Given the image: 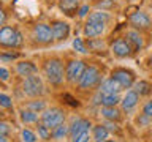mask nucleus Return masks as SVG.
<instances>
[{
	"mask_svg": "<svg viewBox=\"0 0 152 142\" xmlns=\"http://www.w3.org/2000/svg\"><path fill=\"white\" fill-rule=\"evenodd\" d=\"M43 71H45V76H46L48 82L51 85L59 87V85L64 84L65 68H64V62H62L59 57H51L49 60H46L45 66H43Z\"/></svg>",
	"mask_w": 152,
	"mask_h": 142,
	"instance_id": "obj_1",
	"label": "nucleus"
},
{
	"mask_svg": "<svg viewBox=\"0 0 152 142\" xmlns=\"http://www.w3.org/2000/svg\"><path fill=\"white\" fill-rule=\"evenodd\" d=\"M100 84H102V73H100V70L94 65L86 66L84 73H83V76H81V79L78 82V88L90 90V88L100 87Z\"/></svg>",
	"mask_w": 152,
	"mask_h": 142,
	"instance_id": "obj_2",
	"label": "nucleus"
},
{
	"mask_svg": "<svg viewBox=\"0 0 152 142\" xmlns=\"http://www.w3.org/2000/svg\"><path fill=\"white\" fill-rule=\"evenodd\" d=\"M65 118H66V114H65L64 109L46 107L40 115V122L43 125H46L49 130H54V128H57L59 125H62V123H65Z\"/></svg>",
	"mask_w": 152,
	"mask_h": 142,
	"instance_id": "obj_3",
	"label": "nucleus"
},
{
	"mask_svg": "<svg viewBox=\"0 0 152 142\" xmlns=\"http://www.w3.org/2000/svg\"><path fill=\"white\" fill-rule=\"evenodd\" d=\"M22 92H24V95H27V96H30V98L41 96V95L45 93V84H43V79L38 76V73L24 78Z\"/></svg>",
	"mask_w": 152,
	"mask_h": 142,
	"instance_id": "obj_4",
	"label": "nucleus"
},
{
	"mask_svg": "<svg viewBox=\"0 0 152 142\" xmlns=\"http://www.w3.org/2000/svg\"><path fill=\"white\" fill-rule=\"evenodd\" d=\"M22 33L14 27L3 25L0 28V46L3 47H19L22 44Z\"/></svg>",
	"mask_w": 152,
	"mask_h": 142,
	"instance_id": "obj_5",
	"label": "nucleus"
},
{
	"mask_svg": "<svg viewBox=\"0 0 152 142\" xmlns=\"http://www.w3.org/2000/svg\"><path fill=\"white\" fill-rule=\"evenodd\" d=\"M109 78H113L116 82H119V85L124 90L132 88L136 82V74L135 71H132L130 68H124V66H119V68H114L109 74Z\"/></svg>",
	"mask_w": 152,
	"mask_h": 142,
	"instance_id": "obj_6",
	"label": "nucleus"
},
{
	"mask_svg": "<svg viewBox=\"0 0 152 142\" xmlns=\"http://www.w3.org/2000/svg\"><path fill=\"white\" fill-rule=\"evenodd\" d=\"M84 70H86V63L83 60L79 59L68 60V63L65 65V80L68 84H78Z\"/></svg>",
	"mask_w": 152,
	"mask_h": 142,
	"instance_id": "obj_7",
	"label": "nucleus"
},
{
	"mask_svg": "<svg viewBox=\"0 0 152 142\" xmlns=\"http://www.w3.org/2000/svg\"><path fill=\"white\" fill-rule=\"evenodd\" d=\"M32 36L33 40L40 44H51L54 41V36H52V30H51V25L48 24H35L32 28Z\"/></svg>",
	"mask_w": 152,
	"mask_h": 142,
	"instance_id": "obj_8",
	"label": "nucleus"
},
{
	"mask_svg": "<svg viewBox=\"0 0 152 142\" xmlns=\"http://www.w3.org/2000/svg\"><path fill=\"white\" fill-rule=\"evenodd\" d=\"M109 51H111V54L116 57V59H128V57L135 52L133 47L130 46V43H128L125 38H117L116 41H113Z\"/></svg>",
	"mask_w": 152,
	"mask_h": 142,
	"instance_id": "obj_9",
	"label": "nucleus"
},
{
	"mask_svg": "<svg viewBox=\"0 0 152 142\" xmlns=\"http://www.w3.org/2000/svg\"><path fill=\"white\" fill-rule=\"evenodd\" d=\"M51 30H52V36H54L56 43H64L68 40L70 36V24L65 21H60V19H56V21L51 22Z\"/></svg>",
	"mask_w": 152,
	"mask_h": 142,
	"instance_id": "obj_10",
	"label": "nucleus"
},
{
	"mask_svg": "<svg viewBox=\"0 0 152 142\" xmlns=\"http://www.w3.org/2000/svg\"><path fill=\"white\" fill-rule=\"evenodd\" d=\"M130 25L136 30H147L152 25V19L144 11H135L130 14Z\"/></svg>",
	"mask_w": 152,
	"mask_h": 142,
	"instance_id": "obj_11",
	"label": "nucleus"
},
{
	"mask_svg": "<svg viewBox=\"0 0 152 142\" xmlns=\"http://www.w3.org/2000/svg\"><path fill=\"white\" fill-rule=\"evenodd\" d=\"M140 95H138L133 88H128L125 90V93H124V96L121 98V107H122V111L124 112H130L133 111L136 106H138V103H140Z\"/></svg>",
	"mask_w": 152,
	"mask_h": 142,
	"instance_id": "obj_12",
	"label": "nucleus"
},
{
	"mask_svg": "<svg viewBox=\"0 0 152 142\" xmlns=\"http://www.w3.org/2000/svg\"><path fill=\"white\" fill-rule=\"evenodd\" d=\"M104 30H106V24L102 22H94V21H86L84 27H83V33L86 38H98L102 36Z\"/></svg>",
	"mask_w": 152,
	"mask_h": 142,
	"instance_id": "obj_13",
	"label": "nucleus"
},
{
	"mask_svg": "<svg viewBox=\"0 0 152 142\" xmlns=\"http://www.w3.org/2000/svg\"><path fill=\"white\" fill-rule=\"evenodd\" d=\"M125 40L130 43V46L133 47V51H141L144 47V38L140 33V30L136 28H130L125 33Z\"/></svg>",
	"mask_w": 152,
	"mask_h": 142,
	"instance_id": "obj_14",
	"label": "nucleus"
},
{
	"mask_svg": "<svg viewBox=\"0 0 152 142\" xmlns=\"http://www.w3.org/2000/svg\"><path fill=\"white\" fill-rule=\"evenodd\" d=\"M98 92L100 93H111V95H119L121 92H124V88L119 85V82H116L113 78H106L102 80L98 87Z\"/></svg>",
	"mask_w": 152,
	"mask_h": 142,
	"instance_id": "obj_15",
	"label": "nucleus"
},
{
	"mask_svg": "<svg viewBox=\"0 0 152 142\" xmlns=\"http://www.w3.org/2000/svg\"><path fill=\"white\" fill-rule=\"evenodd\" d=\"M86 130H92V123H90V120H87V118H73V122H71L70 125V139L73 136H76L78 133H83Z\"/></svg>",
	"mask_w": 152,
	"mask_h": 142,
	"instance_id": "obj_16",
	"label": "nucleus"
},
{
	"mask_svg": "<svg viewBox=\"0 0 152 142\" xmlns=\"http://www.w3.org/2000/svg\"><path fill=\"white\" fill-rule=\"evenodd\" d=\"M121 95H111V93H100L98 92V103L102 107H114L121 104Z\"/></svg>",
	"mask_w": 152,
	"mask_h": 142,
	"instance_id": "obj_17",
	"label": "nucleus"
},
{
	"mask_svg": "<svg viewBox=\"0 0 152 142\" xmlns=\"http://www.w3.org/2000/svg\"><path fill=\"white\" fill-rule=\"evenodd\" d=\"M100 114L104 120H109V122H121L122 120V111L119 109L117 106L114 107H102L100 109Z\"/></svg>",
	"mask_w": 152,
	"mask_h": 142,
	"instance_id": "obj_18",
	"label": "nucleus"
},
{
	"mask_svg": "<svg viewBox=\"0 0 152 142\" xmlns=\"http://www.w3.org/2000/svg\"><path fill=\"white\" fill-rule=\"evenodd\" d=\"M16 71H18L19 76L27 78V76L37 74L38 73V68L32 63V62H19V63H16Z\"/></svg>",
	"mask_w": 152,
	"mask_h": 142,
	"instance_id": "obj_19",
	"label": "nucleus"
},
{
	"mask_svg": "<svg viewBox=\"0 0 152 142\" xmlns=\"http://www.w3.org/2000/svg\"><path fill=\"white\" fill-rule=\"evenodd\" d=\"M19 118H21L22 123H26V125H32V123H38V112L32 111V109H21L19 111Z\"/></svg>",
	"mask_w": 152,
	"mask_h": 142,
	"instance_id": "obj_20",
	"label": "nucleus"
},
{
	"mask_svg": "<svg viewBox=\"0 0 152 142\" xmlns=\"http://www.w3.org/2000/svg\"><path fill=\"white\" fill-rule=\"evenodd\" d=\"M79 7H81V5H79V0H59V8H60L65 14L78 13Z\"/></svg>",
	"mask_w": 152,
	"mask_h": 142,
	"instance_id": "obj_21",
	"label": "nucleus"
},
{
	"mask_svg": "<svg viewBox=\"0 0 152 142\" xmlns=\"http://www.w3.org/2000/svg\"><path fill=\"white\" fill-rule=\"evenodd\" d=\"M132 88L135 90L140 96H147V95L152 93V84L149 80H136Z\"/></svg>",
	"mask_w": 152,
	"mask_h": 142,
	"instance_id": "obj_22",
	"label": "nucleus"
},
{
	"mask_svg": "<svg viewBox=\"0 0 152 142\" xmlns=\"http://www.w3.org/2000/svg\"><path fill=\"white\" fill-rule=\"evenodd\" d=\"M92 139H94V142L95 141H104V139H108L109 137V130L104 125H94L92 126Z\"/></svg>",
	"mask_w": 152,
	"mask_h": 142,
	"instance_id": "obj_23",
	"label": "nucleus"
},
{
	"mask_svg": "<svg viewBox=\"0 0 152 142\" xmlns=\"http://www.w3.org/2000/svg\"><path fill=\"white\" fill-rule=\"evenodd\" d=\"M87 21H94V22H102V24H108L111 21V14L103 9H97V11L90 13L87 16Z\"/></svg>",
	"mask_w": 152,
	"mask_h": 142,
	"instance_id": "obj_24",
	"label": "nucleus"
},
{
	"mask_svg": "<svg viewBox=\"0 0 152 142\" xmlns=\"http://www.w3.org/2000/svg\"><path fill=\"white\" fill-rule=\"evenodd\" d=\"M66 136H70V126L65 125V123H62V125H59L57 128L52 130V137H54L56 141H60Z\"/></svg>",
	"mask_w": 152,
	"mask_h": 142,
	"instance_id": "obj_25",
	"label": "nucleus"
},
{
	"mask_svg": "<svg viewBox=\"0 0 152 142\" xmlns=\"http://www.w3.org/2000/svg\"><path fill=\"white\" fill-rule=\"evenodd\" d=\"M37 133H38V139H43V141H49L52 136V130H49L46 125H43L41 122L37 126Z\"/></svg>",
	"mask_w": 152,
	"mask_h": 142,
	"instance_id": "obj_26",
	"label": "nucleus"
},
{
	"mask_svg": "<svg viewBox=\"0 0 152 142\" xmlns=\"http://www.w3.org/2000/svg\"><path fill=\"white\" fill-rule=\"evenodd\" d=\"M90 139H92V131H90V130H86V131L78 133L76 136H73L70 141H71V142H89Z\"/></svg>",
	"mask_w": 152,
	"mask_h": 142,
	"instance_id": "obj_27",
	"label": "nucleus"
},
{
	"mask_svg": "<svg viewBox=\"0 0 152 142\" xmlns=\"http://www.w3.org/2000/svg\"><path fill=\"white\" fill-rule=\"evenodd\" d=\"M26 107H28V109H32V111H35V112H38V114H41L43 111L46 109V103L45 101H38V99H35V101H30L27 104Z\"/></svg>",
	"mask_w": 152,
	"mask_h": 142,
	"instance_id": "obj_28",
	"label": "nucleus"
},
{
	"mask_svg": "<svg viewBox=\"0 0 152 142\" xmlns=\"http://www.w3.org/2000/svg\"><path fill=\"white\" fill-rule=\"evenodd\" d=\"M73 49L76 52H79V54H87V46H86V43L81 38H75L73 40Z\"/></svg>",
	"mask_w": 152,
	"mask_h": 142,
	"instance_id": "obj_29",
	"label": "nucleus"
},
{
	"mask_svg": "<svg viewBox=\"0 0 152 142\" xmlns=\"http://www.w3.org/2000/svg\"><path fill=\"white\" fill-rule=\"evenodd\" d=\"M37 139H38L37 133H33L28 128H24L22 130V141L24 142H37Z\"/></svg>",
	"mask_w": 152,
	"mask_h": 142,
	"instance_id": "obj_30",
	"label": "nucleus"
},
{
	"mask_svg": "<svg viewBox=\"0 0 152 142\" xmlns=\"http://www.w3.org/2000/svg\"><path fill=\"white\" fill-rule=\"evenodd\" d=\"M0 107H5V109L13 107V101H11V98H10L8 95L0 93Z\"/></svg>",
	"mask_w": 152,
	"mask_h": 142,
	"instance_id": "obj_31",
	"label": "nucleus"
},
{
	"mask_svg": "<svg viewBox=\"0 0 152 142\" xmlns=\"http://www.w3.org/2000/svg\"><path fill=\"white\" fill-rule=\"evenodd\" d=\"M141 114L144 117H147V118H152V99H149L144 106H142V111H141Z\"/></svg>",
	"mask_w": 152,
	"mask_h": 142,
	"instance_id": "obj_32",
	"label": "nucleus"
},
{
	"mask_svg": "<svg viewBox=\"0 0 152 142\" xmlns=\"http://www.w3.org/2000/svg\"><path fill=\"white\" fill-rule=\"evenodd\" d=\"M89 13H90V7L89 5H81L79 9H78V17H87L89 16Z\"/></svg>",
	"mask_w": 152,
	"mask_h": 142,
	"instance_id": "obj_33",
	"label": "nucleus"
},
{
	"mask_svg": "<svg viewBox=\"0 0 152 142\" xmlns=\"http://www.w3.org/2000/svg\"><path fill=\"white\" fill-rule=\"evenodd\" d=\"M113 5H114L113 0H102L100 3H97V8H98V9H103V11H108V9L111 8Z\"/></svg>",
	"mask_w": 152,
	"mask_h": 142,
	"instance_id": "obj_34",
	"label": "nucleus"
},
{
	"mask_svg": "<svg viewBox=\"0 0 152 142\" xmlns=\"http://www.w3.org/2000/svg\"><path fill=\"white\" fill-rule=\"evenodd\" d=\"M10 131H11V126L5 122H0V136H8Z\"/></svg>",
	"mask_w": 152,
	"mask_h": 142,
	"instance_id": "obj_35",
	"label": "nucleus"
},
{
	"mask_svg": "<svg viewBox=\"0 0 152 142\" xmlns=\"http://www.w3.org/2000/svg\"><path fill=\"white\" fill-rule=\"evenodd\" d=\"M0 80H3V82L10 80V71L7 68H0Z\"/></svg>",
	"mask_w": 152,
	"mask_h": 142,
	"instance_id": "obj_36",
	"label": "nucleus"
},
{
	"mask_svg": "<svg viewBox=\"0 0 152 142\" xmlns=\"http://www.w3.org/2000/svg\"><path fill=\"white\" fill-rule=\"evenodd\" d=\"M5 21H7V13H5V9H2V8H0V28L3 27Z\"/></svg>",
	"mask_w": 152,
	"mask_h": 142,
	"instance_id": "obj_37",
	"label": "nucleus"
},
{
	"mask_svg": "<svg viewBox=\"0 0 152 142\" xmlns=\"http://www.w3.org/2000/svg\"><path fill=\"white\" fill-rule=\"evenodd\" d=\"M0 142H8V137L7 136H0Z\"/></svg>",
	"mask_w": 152,
	"mask_h": 142,
	"instance_id": "obj_38",
	"label": "nucleus"
},
{
	"mask_svg": "<svg viewBox=\"0 0 152 142\" xmlns=\"http://www.w3.org/2000/svg\"><path fill=\"white\" fill-rule=\"evenodd\" d=\"M95 142H116V141H114V139H109V137H108V139H104V141H95Z\"/></svg>",
	"mask_w": 152,
	"mask_h": 142,
	"instance_id": "obj_39",
	"label": "nucleus"
},
{
	"mask_svg": "<svg viewBox=\"0 0 152 142\" xmlns=\"http://www.w3.org/2000/svg\"><path fill=\"white\" fill-rule=\"evenodd\" d=\"M147 62H149V66H151V68H152V55L149 57V60H147Z\"/></svg>",
	"mask_w": 152,
	"mask_h": 142,
	"instance_id": "obj_40",
	"label": "nucleus"
},
{
	"mask_svg": "<svg viewBox=\"0 0 152 142\" xmlns=\"http://www.w3.org/2000/svg\"><path fill=\"white\" fill-rule=\"evenodd\" d=\"M149 126L152 128V118H151V122H149Z\"/></svg>",
	"mask_w": 152,
	"mask_h": 142,
	"instance_id": "obj_41",
	"label": "nucleus"
},
{
	"mask_svg": "<svg viewBox=\"0 0 152 142\" xmlns=\"http://www.w3.org/2000/svg\"><path fill=\"white\" fill-rule=\"evenodd\" d=\"M113 2H117V0H113Z\"/></svg>",
	"mask_w": 152,
	"mask_h": 142,
	"instance_id": "obj_42",
	"label": "nucleus"
}]
</instances>
